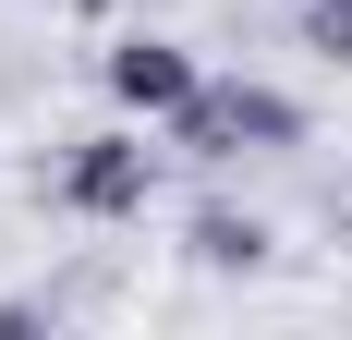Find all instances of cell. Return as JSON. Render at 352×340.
<instances>
[{
    "instance_id": "obj_2",
    "label": "cell",
    "mask_w": 352,
    "mask_h": 340,
    "mask_svg": "<svg viewBox=\"0 0 352 340\" xmlns=\"http://www.w3.org/2000/svg\"><path fill=\"white\" fill-rule=\"evenodd\" d=\"M109 98L134 109V122H170L182 98H195V85H207V73H195V49H182V36H122V49H109Z\"/></svg>"
},
{
    "instance_id": "obj_4",
    "label": "cell",
    "mask_w": 352,
    "mask_h": 340,
    "mask_svg": "<svg viewBox=\"0 0 352 340\" xmlns=\"http://www.w3.org/2000/svg\"><path fill=\"white\" fill-rule=\"evenodd\" d=\"M255 255H267V219H231V206L195 219V268H255Z\"/></svg>"
},
{
    "instance_id": "obj_3",
    "label": "cell",
    "mask_w": 352,
    "mask_h": 340,
    "mask_svg": "<svg viewBox=\"0 0 352 340\" xmlns=\"http://www.w3.org/2000/svg\"><path fill=\"white\" fill-rule=\"evenodd\" d=\"M219 109H231V146H304V109H292L280 85H243V73H231Z\"/></svg>"
},
{
    "instance_id": "obj_6",
    "label": "cell",
    "mask_w": 352,
    "mask_h": 340,
    "mask_svg": "<svg viewBox=\"0 0 352 340\" xmlns=\"http://www.w3.org/2000/svg\"><path fill=\"white\" fill-rule=\"evenodd\" d=\"M73 12H122V0H73Z\"/></svg>"
},
{
    "instance_id": "obj_5",
    "label": "cell",
    "mask_w": 352,
    "mask_h": 340,
    "mask_svg": "<svg viewBox=\"0 0 352 340\" xmlns=\"http://www.w3.org/2000/svg\"><path fill=\"white\" fill-rule=\"evenodd\" d=\"M304 49L352 73V0H304Z\"/></svg>"
},
{
    "instance_id": "obj_1",
    "label": "cell",
    "mask_w": 352,
    "mask_h": 340,
    "mask_svg": "<svg viewBox=\"0 0 352 340\" xmlns=\"http://www.w3.org/2000/svg\"><path fill=\"white\" fill-rule=\"evenodd\" d=\"M146 195H158V146L122 122V134H85L61 158V206L73 219H146Z\"/></svg>"
}]
</instances>
